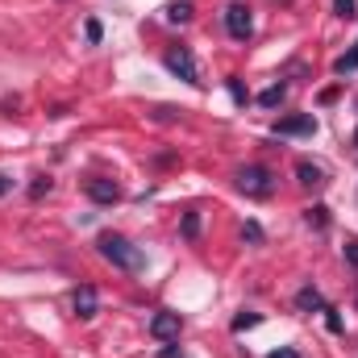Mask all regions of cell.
I'll return each mask as SVG.
<instances>
[{
	"mask_svg": "<svg viewBox=\"0 0 358 358\" xmlns=\"http://www.w3.org/2000/svg\"><path fill=\"white\" fill-rule=\"evenodd\" d=\"M192 13H196V4H192V0H171V4L163 8V17H167L171 25H187V21H192Z\"/></svg>",
	"mask_w": 358,
	"mask_h": 358,
	"instance_id": "10",
	"label": "cell"
},
{
	"mask_svg": "<svg viewBox=\"0 0 358 358\" xmlns=\"http://www.w3.org/2000/svg\"><path fill=\"white\" fill-rule=\"evenodd\" d=\"M8 187H13V179H8V176H0V196H4Z\"/></svg>",
	"mask_w": 358,
	"mask_h": 358,
	"instance_id": "26",
	"label": "cell"
},
{
	"mask_svg": "<svg viewBox=\"0 0 358 358\" xmlns=\"http://www.w3.org/2000/svg\"><path fill=\"white\" fill-rule=\"evenodd\" d=\"M296 179H300L304 187H321V183H325V171H321L317 163H296Z\"/></svg>",
	"mask_w": 358,
	"mask_h": 358,
	"instance_id": "11",
	"label": "cell"
},
{
	"mask_svg": "<svg viewBox=\"0 0 358 358\" xmlns=\"http://www.w3.org/2000/svg\"><path fill=\"white\" fill-rule=\"evenodd\" d=\"M238 192H246V196H255V200H267L271 192H275V171L271 167H259V163H250V167H238Z\"/></svg>",
	"mask_w": 358,
	"mask_h": 358,
	"instance_id": "2",
	"label": "cell"
},
{
	"mask_svg": "<svg viewBox=\"0 0 358 358\" xmlns=\"http://www.w3.org/2000/svg\"><path fill=\"white\" fill-rule=\"evenodd\" d=\"M355 146H358V129H355Z\"/></svg>",
	"mask_w": 358,
	"mask_h": 358,
	"instance_id": "27",
	"label": "cell"
},
{
	"mask_svg": "<svg viewBox=\"0 0 358 358\" xmlns=\"http://www.w3.org/2000/svg\"><path fill=\"white\" fill-rule=\"evenodd\" d=\"M163 358H183V355H179V346H163Z\"/></svg>",
	"mask_w": 358,
	"mask_h": 358,
	"instance_id": "25",
	"label": "cell"
},
{
	"mask_svg": "<svg viewBox=\"0 0 358 358\" xmlns=\"http://www.w3.org/2000/svg\"><path fill=\"white\" fill-rule=\"evenodd\" d=\"M50 187H55V183H50V176H38L34 183H29V200H42Z\"/></svg>",
	"mask_w": 358,
	"mask_h": 358,
	"instance_id": "19",
	"label": "cell"
},
{
	"mask_svg": "<svg viewBox=\"0 0 358 358\" xmlns=\"http://www.w3.org/2000/svg\"><path fill=\"white\" fill-rule=\"evenodd\" d=\"M71 308H76V317H80V321H92V317L100 313V296H96V287H92V283H80V287L71 292Z\"/></svg>",
	"mask_w": 358,
	"mask_h": 358,
	"instance_id": "8",
	"label": "cell"
},
{
	"mask_svg": "<svg viewBox=\"0 0 358 358\" xmlns=\"http://www.w3.org/2000/svg\"><path fill=\"white\" fill-rule=\"evenodd\" d=\"M242 242L263 246V225H259V221H246V225H242Z\"/></svg>",
	"mask_w": 358,
	"mask_h": 358,
	"instance_id": "16",
	"label": "cell"
},
{
	"mask_svg": "<svg viewBox=\"0 0 358 358\" xmlns=\"http://www.w3.org/2000/svg\"><path fill=\"white\" fill-rule=\"evenodd\" d=\"M183 334V317L179 313H155L150 317V338L155 342H179Z\"/></svg>",
	"mask_w": 358,
	"mask_h": 358,
	"instance_id": "6",
	"label": "cell"
},
{
	"mask_svg": "<svg viewBox=\"0 0 358 358\" xmlns=\"http://www.w3.org/2000/svg\"><path fill=\"white\" fill-rule=\"evenodd\" d=\"M179 229H183V238H187V242H196V238H200V213H196V208H192V213H183V225H179Z\"/></svg>",
	"mask_w": 358,
	"mask_h": 358,
	"instance_id": "14",
	"label": "cell"
},
{
	"mask_svg": "<svg viewBox=\"0 0 358 358\" xmlns=\"http://www.w3.org/2000/svg\"><path fill=\"white\" fill-rule=\"evenodd\" d=\"M296 308H300V313H321V308H325V296L308 283V287H300V292H296Z\"/></svg>",
	"mask_w": 358,
	"mask_h": 358,
	"instance_id": "9",
	"label": "cell"
},
{
	"mask_svg": "<svg viewBox=\"0 0 358 358\" xmlns=\"http://www.w3.org/2000/svg\"><path fill=\"white\" fill-rule=\"evenodd\" d=\"M334 71H338V76H350V71H358V42H355V50H350V55H342V59L334 63Z\"/></svg>",
	"mask_w": 358,
	"mask_h": 358,
	"instance_id": "15",
	"label": "cell"
},
{
	"mask_svg": "<svg viewBox=\"0 0 358 358\" xmlns=\"http://www.w3.org/2000/svg\"><path fill=\"white\" fill-rule=\"evenodd\" d=\"M321 313H325V325H329V334H342V317H338V308H334V304H325Z\"/></svg>",
	"mask_w": 358,
	"mask_h": 358,
	"instance_id": "20",
	"label": "cell"
},
{
	"mask_svg": "<svg viewBox=\"0 0 358 358\" xmlns=\"http://www.w3.org/2000/svg\"><path fill=\"white\" fill-rule=\"evenodd\" d=\"M304 221H308L313 229H325V225H329V208H325V204H313V208H304Z\"/></svg>",
	"mask_w": 358,
	"mask_h": 358,
	"instance_id": "12",
	"label": "cell"
},
{
	"mask_svg": "<svg viewBox=\"0 0 358 358\" xmlns=\"http://www.w3.org/2000/svg\"><path fill=\"white\" fill-rule=\"evenodd\" d=\"M271 134H283V138H304V134H317V117L313 113H300V117H279L271 125Z\"/></svg>",
	"mask_w": 358,
	"mask_h": 358,
	"instance_id": "7",
	"label": "cell"
},
{
	"mask_svg": "<svg viewBox=\"0 0 358 358\" xmlns=\"http://www.w3.org/2000/svg\"><path fill=\"white\" fill-rule=\"evenodd\" d=\"M84 34H88V42H92V46H96V42H100V38H104V25H100V21H96V17H92L88 25H84Z\"/></svg>",
	"mask_w": 358,
	"mask_h": 358,
	"instance_id": "22",
	"label": "cell"
},
{
	"mask_svg": "<svg viewBox=\"0 0 358 358\" xmlns=\"http://www.w3.org/2000/svg\"><path fill=\"white\" fill-rule=\"evenodd\" d=\"M96 250H100L113 267L129 271V275L146 271V250H142V246H134V242H129V238H121V234H100V238H96Z\"/></svg>",
	"mask_w": 358,
	"mask_h": 358,
	"instance_id": "1",
	"label": "cell"
},
{
	"mask_svg": "<svg viewBox=\"0 0 358 358\" xmlns=\"http://www.w3.org/2000/svg\"><path fill=\"white\" fill-rule=\"evenodd\" d=\"M334 13L350 21V17H358V4H355V0H334Z\"/></svg>",
	"mask_w": 358,
	"mask_h": 358,
	"instance_id": "21",
	"label": "cell"
},
{
	"mask_svg": "<svg viewBox=\"0 0 358 358\" xmlns=\"http://www.w3.org/2000/svg\"><path fill=\"white\" fill-rule=\"evenodd\" d=\"M259 321H263L259 313H238V317H234V334H242V329H255Z\"/></svg>",
	"mask_w": 358,
	"mask_h": 358,
	"instance_id": "18",
	"label": "cell"
},
{
	"mask_svg": "<svg viewBox=\"0 0 358 358\" xmlns=\"http://www.w3.org/2000/svg\"><path fill=\"white\" fill-rule=\"evenodd\" d=\"M225 29H229L234 42H246V38L255 34V17H250V8H246L242 0H234V4L225 8Z\"/></svg>",
	"mask_w": 358,
	"mask_h": 358,
	"instance_id": "4",
	"label": "cell"
},
{
	"mask_svg": "<svg viewBox=\"0 0 358 358\" xmlns=\"http://www.w3.org/2000/svg\"><path fill=\"white\" fill-rule=\"evenodd\" d=\"M346 263L358 271V238H346Z\"/></svg>",
	"mask_w": 358,
	"mask_h": 358,
	"instance_id": "23",
	"label": "cell"
},
{
	"mask_svg": "<svg viewBox=\"0 0 358 358\" xmlns=\"http://www.w3.org/2000/svg\"><path fill=\"white\" fill-rule=\"evenodd\" d=\"M225 88H229V96H234L238 104H246V100H250V92H246V84H242L238 76H229V80H225Z\"/></svg>",
	"mask_w": 358,
	"mask_h": 358,
	"instance_id": "17",
	"label": "cell"
},
{
	"mask_svg": "<svg viewBox=\"0 0 358 358\" xmlns=\"http://www.w3.org/2000/svg\"><path fill=\"white\" fill-rule=\"evenodd\" d=\"M283 96H287V88H283V84H271V88L259 96V104H263V108H279V104H283Z\"/></svg>",
	"mask_w": 358,
	"mask_h": 358,
	"instance_id": "13",
	"label": "cell"
},
{
	"mask_svg": "<svg viewBox=\"0 0 358 358\" xmlns=\"http://www.w3.org/2000/svg\"><path fill=\"white\" fill-rule=\"evenodd\" d=\"M267 358H300V350H292V346H279V350H271Z\"/></svg>",
	"mask_w": 358,
	"mask_h": 358,
	"instance_id": "24",
	"label": "cell"
},
{
	"mask_svg": "<svg viewBox=\"0 0 358 358\" xmlns=\"http://www.w3.org/2000/svg\"><path fill=\"white\" fill-rule=\"evenodd\" d=\"M163 63H167V71H171V76H179L183 84L200 88V67H196V55H192L187 46H171V50L163 55Z\"/></svg>",
	"mask_w": 358,
	"mask_h": 358,
	"instance_id": "3",
	"label": "cell"
},
{
	"mask_svg": "<svg viewBox=\"0 0 358 358\" xmlns=\"http://www.w3.org/2000/svg\"><path fill=\"white\" fill-rule=\"evenodd\" d=\"M84 196L92 204H117L121 200V183L108 176H92V179H84Z\"/></svg>",
	"mask_w": 358,
	"mask_h": 358,
	"instance_id": "5",
	"label": "cell"
}]
</instances>
